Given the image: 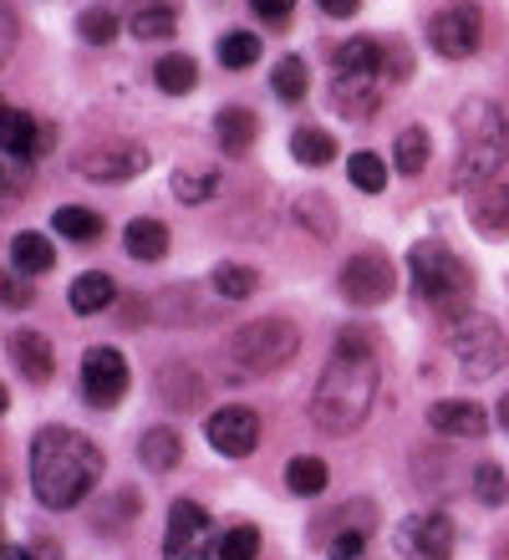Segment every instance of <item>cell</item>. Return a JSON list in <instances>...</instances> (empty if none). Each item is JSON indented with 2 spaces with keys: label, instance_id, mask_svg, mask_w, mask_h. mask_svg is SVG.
I'll list each match as a JSON object with an SVG mask.
<instances>
[{
  "label": "cell",
  "instance_id": "cell-1",
  "mask_svg": "<svg viewBox=\"0 0 509 560\" xmlns=\"http://www.w3.org/2000/svg\"><path fill=\"white\" fill-rule=\"evenodd\" d=\"M102 479V448L77 428H42L31 439V489L46 510H72Z\"/></svg>",
  "mask_w": 509,
  "mask_h": 560
},
{
  "label": "cell",
  "instance_id": "cell-2",
  "mask_svg": "<svg viewBox=\"0 0 509 560\" xmlns=\"http://www.w3.org/2000/svg\"><path fill=\"white\" fill-rule=\"evenodd\" d=\"M372 398H378V362L332 357L326 372L316 377V393H311V423H316L321 433L347 439V433H357V428L367 423Z\"/></svg>",
  "mask_w": 509,
  "mask_h": 560
},
{
  "label": "cell",
  "instance_id": "cell-3",
  "mask_svg": "<svg viewBox=\"0 0 509 560\" xmlns=\"http://www.w3.org/2000/svg\"><path fill=\"white\" fill-rule=\"evenodd\" d=\"M459 163H453V189H484V184H495L499 163L509 153V122L499 113V103L489 97H468L459 107Z\"/></svg>",
  "mask_w": 509,
  "mask_h": 560
},
{
  "label": "cell",
  "instance_id": "cell-4",
  "mask_svg": "<svg viewBox=\"0 0 509 560\" xmlns=\"http://www.w3.org/2000/svg\"><path fill=\"white\" fill-rule=\"evenodd\" d=\"M407 270H413L418 295L443 316V322H453V316H464L468 311L474 276H468V266L443 245V240H418V245L407 250Z\"/></svg>",
  "mask_w": 509,
  "mask_h": 560
},
{
  "label": "cell",
  "instance_id": "cell-5",
  "mask_svg": "<svg viewBox=\"0 0 509 560\" xmlns=\"http://www.w3.org/2000/svg\"><path fill=\"white\" fill-rule=\"evenodd\" d=\"M296 352H301V331L286 316H261L230 337V357L245 372H280Z\"/></svg>",
  "mask_w": 509,
  "mask_h": 560
},
{
  "label": "cell",
  "instance_id": "cell-6",
  "mask_svg": "<svg viewBox=\"0 0 509 560\" xmlns=\"http://www.w3.org/2000/svg\"><path fill=\"white\" fill-rule=\"evenodd\" d=\"M449 347L453 357H459V368L468 372V377H495L499 368H505V331H499L489 316H479V311H464V316H453L449 322Z\"/></svg>",
  "mask_w": 509,
  "mask_h": 560
},
{
  "label": "cell",
  "instance_id": "cell-7",
  "mask_svg": "<svg viewBox=\"0 0 509 560\" xmlns=\"http://www.w3.org/2000/svg\"><path fill=\"white\" fill-rule=\"evenodd\" d=\"M163 560H219V535L194 500H178L174 510H169Z\"/></svg>",
  "mask_w": 509,
  "mask_h": 560
},
{
  "label": "cell",
  "instance_id": "cell-8",
  "mask_svg": "<svg viewBox=\"0 0 509 560\" xmlns=\"http://www.w3.org/2000/svg\"><path fill=\"white\" fill-rule=\"evenodd\" d=\"M428 42H433L438 57H449V61L474 57L484 42V11L474 0H453V5H443V11L428 21Z\"/></svg>",
  "mask_w": 509,
  "mask_h": 560
},
{
  "label": "cell",
  "instance_id": "cell-9",
  "mask_svg": "<svg viewBox=\"0 0 509 560\" xmlns=\"http://www.w3.org/2000/svg\"><path fill=\"white\" fill-rule=\"evenodd\" d=\"M393 291H397V266L387 255L362 250L342 266V295H347L351 306H382Z\"/></svg>",
  "mask_w": 509,
  "mask_h": 560
},
{
  "label": "cell",
  "instance_id": "cell-10",
  "mask_svg": "<svg viewBox=\"0 0 509 560\" xmlns=\"http://www.w3.org/2000/svg\"><path fill=\"white\" fill-rule=\"evenodd\" d=\"M82 393L92 408H117L128 393V362L117 347H88L82 357Z\"/></svg>",
  "mask_w": 509,
  "mask_h": 560
},
{
  "label": "cell",
  "instance_id": "cell-11",
  "mask_svg": "<svg viewBox=\"0 0 509 560\" xmlns=\"http://www.w3.org/2000/svg\"><path fill=\"white\" fill-rule=\"evenodd\" d=\"M204 433H209V443H215V454L245 458V454H255V443H261V418H255V408L224 402L219 413H209Z\"/></svg>",
  "mask_w": 509,
  "mask_h": 560
},
{
  "label": "cell",
  "instance_id": "cell-12",
  "mask_svg": "<svg viewBox=\"0 0 509 560\" xmlns=\"http://www.w3.org/2000/svg\"><path fill=\"white\" fill-rule=\"evenodd\" d=\"M397 546L413 560H453V520L443 510H428V515H413L397 530Z\"/></svg>",
  "mask_w": 509,
  "mask_h": 560
},
{
  "label": "cell",
  "instance_id": "cell-13",
  "mask_svg": "<svg viewBox=\"0 0 509 560\" xmlns=\"http://www.w3.org/2000/svg\"><path fill=\"white\" fill-rule=\"evenodd\" d=\"M143 168H148V148H138V143L82 148V153H77V174H82V178H102V184H123V178H138Z\"/></svg>",
  "mask_w": 509,
  "mask_h": 560
},
{
  "label": "cell",
  "instance_id": "cell-14",
  "mask_svg": "<svg viewBox=\"0 0 509 560\" xmlns=\"http://www.w3.org/2000/svg\"><path fill=\"white\" fill-rule=\"evenodd\" d=\"M428 428L443 433V439H484V433H489V413L468 398H449V402H433V408H428Z\"/></svg>",
  "mask_w": 509,
  "mask_h": 560
},
{
  "label": "cell",
  "instance_id": "cell-15",
  "mask_svg": "<svg viewBox=\"0 0 509 560\" xmlns=\"http://www.w3.org/2000/svg\"><path fill=\"white\" fill-rule=\"evenodd\" d=\"M11 362L15 372L26 377V383H51V372H57V352H51V341L42 331H31V326H15L11 331Z\"/></svg>",
  "mask_w": 509,
  "mask_h": 560
},
{
  "label": "cell",
  "instance_id": "cell-16",
  "mask_svg": "<svg viewBox=\"0 0 509 560\" xmlns=\"http://www.w3.org/2000/svg\"><path fill=\"white\" fill-rule=\"evenodd\" d=\"M382 97V77L378 72H336L332 82V107L342 118H367Z\"/></svg>",
  "mask_w": 509,
  "mask_h": 560
},
{
  "label": "cell",
  "instance_id": "cell-17",
  "mask_svg": "<svg viewBox=\"0 0 509 560\" xmlns=\"http://www.w3.org/2000/svg\"><path fill=\"white\" fill-rule=\"evenodd\" d=\"M468 220H474L479 235L505 240L509 235V184H484V189L468 194Z\"/></svg>",
  "mask_w": 509,
  "mask_h": 560
},
{
  "label": "cell",
  "instance_id": "cell-18",
  "mask_svg": "<svg viewBox=\"0 0 509 560\" xmlns=\"http://www.w3.org/2000/svg\"><path fill=\"white\" fill-rule=\"evenodd\" d=\"M128 31L138 42H169L178 31V0H132Z\"/></svg>",
  "mask_w": 509,
  "mask_h": 560
},
{
  "label": "cell",
  "instance_id": "cell-19",
  "mask_svg": "<svg viewBox=\"0 0 509 560\" xmlns=\"http://www.w3.org/2000/svg\"><path fill=\"white\" fill-rule=\"evenodd\" d=\"M46 143H51V128H42V122L31 118V113H21V107L5 113V122H0V148H5L11 159H36Z\"/></svg>",
  "mask_w": 509,
  "mask_h": 560
},
{
  "label": "cell",
  "instance_id": "cell-20",
  "mask_svg": "<svg viewBox=\"0 0 509 560\" xmlns=\"http://www.w3.org/2000/svg\"><path fill=\"white\" fill-rule=\"evenodd\" d=\"M255 133H261V118L250 113V107H219V118H215V138L219 148L230 153V159H245L250 148H255Z\"/></svg>",
  "mask_w": 509,
  "mask_h": 560
},
{
  "label": "cell",
  "instance_id": "cell-21",
  "mask_svg": "<svg viewBox=\"0 0 509 560\" xmlns=\"http://www.w3.org/2000/svg\"><path fill=\"white\" fill-rule=\"evenodd\" d=\"M159 398L169 402V408H178V413H194L204 402V377L194 368H163L159 372Z\"/></svg>",
  "mask_w": 509,
  "mask_h": 560
},
{
  "label": "cell",
  "instance_id": "cell-22",
  "mask_svg": "<svg viewBox=\"0 0 509 560\" xmlns=\"http://www.w3.org/2000/svg\"><path fill=\"white\" fill-rule=\"evenodd\" d=\"M138 458H143V469L169 474L184 464V439H178L174 428H148L143 439H138Z\"/></svg>",
  "mask_w": 509,
  "mask_h": 560
},
{
  "label": "cell",
  "instance_id": "cell-23",
  "mask_svg": "<svg viewBox=\"0 0 509 560\" xmlns=\"http://www.w3.org/2000/svg\"><path fill=\"white\" fill-rule=\"evenodd\" d=\"M67 301H72L77 316H97V311H107V306L117 301V285H113V276H102V270H88V276L72 280Z\"/></svg>",
  "mask_w": 509,
  "mask_h": 560
},
{
  "label": "cell",
  "instance_id": "cell-24",
  "mask_svg": "<svg viewBox=\"0 0 509 560\" xmlns=\"http://www.w3.org/2000/svg\"><path fill=\"white\" fill-rule=\"evenodd\" d=\"M123 250H128L132 260H163V255H169V224L132 220L128 230H123Z\"/></svg>",
  "mask_w": 509,
  "mask_h": 560
},
{
  "label": "cell",
  "instance_id": "cell-25",
  "mask_svg": "<svg viewBox=\"0 0 509 560\" xmlns=\"http://www.w3.org/2000/svg\"><path fill=\"white\" fill-rule=\"evenodd\" d=\"M11 260L21 276H46V270L57 266V250H51V240L46 235H31V230H21V235L11 240Z\"/></svg>",
  "mask_w": 509,
  "mask_h": 560
},
{
  "label": "cell",
  "instance_id": "cell-26",
  "mask_svg": "<svg viewBox=\"0 0 509 560\" xmlns=\"http://www.w3.org/2000/svg\"><path fill=\"white\" fill-rule=\"evenodd\" d=\"M286 485H291V494H321V489L332 485V469H326V458H316V454H301V458H291L286 464Z\"/></svg>",
  "mask_w": 509,
  "mask_h": 560
},
{
  "label": "cell",
  "instance_id": "cell-27",
  "mask_svg": "<svg viewBox=\"0 0 509 560\" xmlns=\"http://www.w3.org/2000/svg\"><path fill=\"white\" fill-rule=\"evenodd\" d=\"M428 153H433V143H428V128H403L393 143V163H397V174H423L428 168Z\"/></svg>",
  "mask_w": 509,
  "mask_h": 560
},
{
  "label": "cell",
  "instance_id": "cell-28",
  "mask_svg": "<svg viewBox=\"0 0 509 560\" xmlns=\"http://www.w3.org/2000/svg\"><path fill=\"white\" fill-rule=\"evenodd\" d=\"M291 153H296V163H311V168H326V163L336 159V138L326 133V128H296V138H291Z\"/></svg>",
  "mask_w": 509,
  "mask_h": 560
},
{
  "label": "cell",
  "instance_id": "cell-29",
  "mask_svg": "<svg viewBox=\"0 0 509 560\" xmlns=\"http://www.w3.org/2000/svg\"><path fill=\"white\" fill-rule=\"evenodd\" d=\"M270 88H276L280 103H301L305 88H311V72H305L301 57H280L276 67H270Z\"/></svg>",
  "mask_w": 509,
  "mask_h": 560
},
{
  "label": "cell",
  "instance_id": "cell-30",
  "mask_svg": "<svg viewBox=\"0 0 509 560\" xmlns=\"http://www.w3.org/2000/svg\"><path fill=\"white\" fill-rule=\"evenodd\" d=\"M51 230H61V235L77 240V245H88V240L102 235V220L92 214V209H82V205H61L57 214H51Z\"/></svg>",
  "mask_w": 509,
  "mask_h": 560
},
{
  "label": "cell",
  "instance_id": "cell-31",
  "mask_svg": "<svg viewBox=\"0 0 509 560\" xmlns=\"http://www.w3.org/2000/svg\"><path fill=\"white\" fill-rule=\"evenodd\" d=\"M219 61L230 67V72H245L261 61V36L255 31H230V36H219Z\"/></svg>",
  "mask_w": 509,
  "mask_h": 560
},
{
  "label": "cell",
  "instance_id": "cell-32",
  "mask_svg": "<svg viewBox=\"0 0 509 560\" xmlns=\"http://www.w3.org/2000/svg\"><path fill=\"white\" fill-rule=\"evenodd\" d=\"M153 77H159V88L169 92V97H184V92H194V82H199V67H194V57H163L159 67H153Z\"/></svg>",
  "mask_w": 509,
  "mask_h": 560
},
{
  "label": "cell",
  "instance_id": "cell-33",
  "mask_svg": "<svg viewBox=\"0 0 509 560\" xmlns=\"http://www.w3.org/2000/svg\"><path fill=\"white\" fill-rule=\"evenodd\" d=\"M215 189H219L215 168H178V174H174V199H178V205H204Z\"/></svg>",
  "mask_w": 509,
  "mask_h": 560
},
{
  "label": "cell",
  "instance_id": "cell-34",
  "mask_svg": "<svg viewBox=\"0 0 509 560\" xmlns=\"http://www.w3.org/2000/svg\"><path fill=\"white\" fill-rule=\"evenodd\" d=\"M336 67H342V72H378L382 77V46L367 42V36H351V42L336 51Z\"/></svg>",
  "mask_w": 509,
  "mask_h": 560
},
{
  "label": "cell",
  "instance_id": "cell-35",
  "mask_svg": "<svg viewBox=\"0 0 509 560\" xmlns=\"http://www.w3.org/2000/svg\"><path fill=\"white\" fill-rule=\"evenodd\" d=\"M347 178L362 194H382V189H387V163H382L378 153H351V159H347Z\"/></svg>",
  "mask_w": 509,
  "mask_h": 560
},
{
  "label": "cell",
  "instance_id": "cell-36",
  "mask_svg": "<svg viewBox=\"0 0 509 560\" xmlns=\"http://www.w3.org/2000/svg\"><path fill=\"white\" fill-rule=\"evenodd\" d=\"M255 285H261V276H255V270L250 266H219L215 270V291L224 295V301H245V295H255Z\"/></svg>",
  "mask_w": 509,
  "mask_h": 560
},
{
  "label": "cell",
  "instance_id": "cell-37",
  "mask_svg": "<svg viewBox=\"0 0 509 560\" xmlns=\"http://www.w3.org/2000/svg\"><path fill=\"white\" fill-rule=\"evenodd\" d=\"M468 485H474L479 504H509V474L499 464H479V469L468 474Z\"/></svg>",
  "mask_w": 509,
  "mask_h": 560
},
{
  "label": "cell",
  "instance_id": "cell-38",
  "mask_svg": "<svg viewBox=\"0 0 509 560\" xmlns=\"http://www.w3.org/2000/svg\"><path fill=\"white\" fill-rule=\"evenodd\" d=\"M296 220L311 224V235H316V240H332L336 235V214H332V205H326L321 194H305L301 205H296Z\"/></svg>",
  "mask_w": 509,
  "mask_h": 560
},
{
  "label": "cell",
  "instance_id": "cell-39",
  "mask_svg": "<svg viewBox=\"0 0 509 560\" xmlns=\"http://www.w3.org/2000/svg\"><path fill=\"white\" fill-rule=\"evenodd\" d=\"M261 556V530L255 525H234L219 535V560H255Z\"/></svg>",
  "mask_w": 509,
  "mask_h": 560
},
{
  "label": "cell",
  "instance_id": "cell-40",
  "mask_svg": "<svg viewBox=\"0 0 509 560\" xmlns=\"http://www.w3.org/2000/svg\"><path fill=\"white\" fill-rule=\"evenodd\" d=\"M77 31H82V42L107 46V42L117 36V15H113V11H102V5H92V11L77 15Z\"/></svg>",
  "mask_w": 509,
  "mask_h": 560
},
{
  "label": "cell",
  "instance_id": "cell-41",
  "mask_svg": "<svg viewBox=\"0 0 509 560\" xmlns=\"http://www.w3.org/2000/svg\"><path fill=\"white\" fill-rule=\"evenodd\" d=\"M378 341H372V331L367 326H347L342 337H336V357H351V362H378V352H372Z\"/></svg>",
  "mask_w": 509,
  "mask_h": 560
},
{
  "label": "cell",
  "instance_id": "cell-42",
  "mask_svg": "<svg viewBox=\"0 0 509 560\" xmlns=\"http://www.w3.org/2000/svg\"><path fill=\"white\" fill-rule=\"evenodd\" d=\"M31 276H21V270H15V276H0V301H5V306H31Z\"/></svg>",
  "mask_w": 509,
  "mask_h": 560
},
{
  "label": "cell",
  "instance_id": "cell-43",
  "mask_svg": "<svg viewBox=\"0 0 509 560\" xmlns=\"http://www.w3.org/2000/svg\"><path fill=\"white\" fill-rule=\"evenodd\" d=\"M362 550H367V535L362 530H342L332 540V556H326V560H362Z\"/></svg>",
  "mask_w": 509,
  "mask_h": 560
},
{
  "label": "cell",
  "instance_id": "cell-44",
  "mask_svg": "<svg viewBox=\"0 0 509 560\" xmlns=\"http://www.w3.org/2000/svg\"><path fill=\"white\" fill-rule=\"evenodd\" d=\"M250 11L265 15L270 26H286V15L296 11V0H250Z\"/></svg>",
  "mask_w": 509,
  "mask_h": 560
},
{
  "label": "cell",
  "instance_id": "cell-45",
  "mask_svg": "<svg viewBox=\"0 0 509 560\" xmlns=\"http://www.w3.org/2000/svg\"><path fill=\"white\" fill-rule=\"evenodd\" d=\"M316 5L326 15H336V21H347V15H357V5H362V0H316Z\"/></svg>",
  "mask_w": 509,
  "mask_h": 560
},
{
  "label": "cell",
  "instance_id": "cell-46",
  "mask_svg": "<svg viewBox=\"0 0 509 560\" xmlns=\"http://www.w3.org/2000/svg\"><path fill=\"white\" fill-rule=\"evenodd\" d=\"M0 560H36L31 546H0Z\"/></svg>",
  "mask_w": 509,
  "mask_h": 560
},
{
  "label": "cell",
  "instance_id": "cell-47",
  "mask_svg": "<svg viewBox=\"0 0 509 560\" xmlns=\"http://www.w3.org/2000/svg\"><path fill=\"white\" fill-rule=\"evenodd\" d=\"M31 550H36V560H61V556H57V546H51V540H36V546H31Z\"/></svg>",
  "mask_w": 509,
  "mask_h": 560
},
{
  "label": "cell",
  "instance_id": "cell-48",
  "mask_svg": "<svg viewBox=\"0 0 509 560\" xmlns=\"http://www.w3.org/2000/svg\"><path fill=\"white\" fill-rule=\"evenodd\" d=\"M499 423H505V433H509V393L499 398Z\"/></svg>",
  "mask_w": 509,
  "mask_h": 560
},
{
  "label": "cell",
  "instance_id": "cell-49",
  "mask_svg": "<svg viewBox=\"0 0 509 560\" xmlns=\"http://www.w3.org/2000/svg\"><path fill=\"white\" fill-rule=\"evenodd\" d=\"M5 402H11V393H5V383H0V413H5Z\"/></svg>",
  "mask_w": 509,
  "mask_h": 560
},
{
  "label": "cell",
  "instance_id": "cell-50",
  "mask_svg": "<svg viewBox=\"0 0 509 560\" xmlns=\"http://www.w3.org/2000/svg\"><path fill=\"white\" fill-rule=\"evenodd\" d=\"M5 113H11V107H5V103H0V122H5Z\"/></svg>",
  "mask_w": 509,
  "mask_h": 560
},
{
  "label": "cell",
  "instance_id": "cell-51",
  "mask_svg": "<svg viewBox=\"0 0 509 560\" xmlns=\"http://www.w3.org/2000/svg\"><path fill=\"white\" fill-rule=\"evenodd\" d=\"M0 189H5V174H0Z\"/></svg>",
  "mask_w": 509,
  "mask_h": 560
}]
</instances>
